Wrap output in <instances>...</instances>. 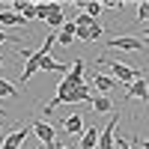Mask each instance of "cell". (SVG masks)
Returning <instances> with one entry per match:
<instances>
[{"label": "cell", "instance_id": "cell-1", "mask_svg": "<svg viewBox=\"0 0 149 149\" xmlns=\"http://www.w3.org/2000/svg\"><path fill=\"white\" fill-rule=\"evenodd\" d=\"M102 66H107L110 72H113V78H119L122 84H134L137 78H143V72L140 69H131V66H125V63H116V60H102Z\"/></svg>", "mask_w": 149, "mask_h": 149}, {"label": "cell", "instance_id": "cell-2", "mask_svg": "<svg viewBox=\"0 0 149 149\" xmlns=\"http://www.w3.org/2000/svg\"><path fill=\"white\" fill-rule=\"evenodd\" d=\"M116 125H119V113L110 116V122L102 128V134H98V149H116Z\"/></svg>", "mask_w": 149, "mask_h": 149}, {"label": "cell", "instance_id": "cell-3", "mask_svg": "<svg viewBox=\"0 0 149 149\" xmlns=\"http://www.w3.org/2000/svg\"><path fill=\"white\" fill-rule=\"evenodd\" d=\"M30 131H33V134H36V137H39V140H42L48 149H57V146H54V137H57V131H54V125H48L45 119H36L33 125H30Z\"/></svg>", "mask_w": 149, "mask_h": 149}, {"label": "cell", "instance_id": "cell-4", "mask_svg": "<svg viewBox=\"0 0 149 149\" xmlns=\"http://www.w3.org/2000/svg\"><path fill=\"white\" fill-rule=\"evenodd\" d=\"M107 45L119 48V51H143V39H137V36H113Z\"/></svg>", "mask_w": 149, "mask_h": 149}, {"label": "cell", "instance_id": "cell-5", "mask_svg": "<svg viewBox=\"0 0 149 149\" xmlns=\"http://www.w3.org/2000/svg\"><path fill=\"white\" fill-rule=\"evenodd\" d=\"M27 134H30V125H21V128H15V131H9L6 137H3V146H15V149H21V143L27 140Z\"/></svg>", "mask_w": 149, "mask_h": 149}, {"label": "cell", "instance_id": "cell-6", "mask_svg": "<svg viewBox=\"0 0 149 149\" xmlns=\"http://www.w3.org/2000/svg\"><path fill=\"white\" fill-rule=\"evenodd\" d=\"M125 98H140V102H146V104H149V90H146V81H143V78H137V81L128 86Z\"/></svg>", "mask_w": 149, "mask_h": 149}, {"label": "cell", "instance_id": "cell-7", "mask_svg": "<svg viewBox=\"0 0 149 149\" xmlns=\"http://www.w3.org/2000/svg\"><path fill=\"white\" fill-rule=\"evenodd\" d=\"M24 21L18 12H12V9H0V27H24Z\"/></svg>", "mask_w": 149, "mask_h": 149}, {"label": "cell", "instance_id": "cell-8", "mask_svg": "<svg viewBox=\"0 0 149 149\" xmlns=\"http://www.w3.org/2000/svg\"><path fill=\"white\" fill-rule=\"evenodd\" d=\"M98 134H102V128H84V134H81V143H78V149H95V143H98Z\"/></svg>", "mask_w": 149, "mask_h": 149}, {"label": "cell", "instance_id": "cell-9", "mask_svg": "<svg viewBox=\"0 0 149 149\" xmlns=\"http://www.w3.org/2000/svg\"><path fill=\"white\" fill-rule=\"evenodd\" d=\"M51 27H63L66 24V18H63V6L60 3H48V18H45Z\"/></svg>", "mask_w": 149, "mask_h": 149}, {"label": "cell", "instance_id": "cell-10", "mask_svg": "<svg viewBox=\"0 0 149 149\" xmlns=\"http://www.w3.org/2000/svg\"><path fill=\"white\" fill-rule=\"evenodd\" d=\"M74 36H78V27H74V21H66L63 27H60V33H57V42H60V45H72Z\"/></svg>", "mask_w": 149, "mask_h": 149}, {"label": "cell", "instance_id": "cell-11", "mask_svg": "<svg viewBox=\"0 0 149 149\" xmlns=\"http://www.w3.org/2000/svg\"><path fill=\"white\" fill-rule=\"evenodd\" d=\"M84 69H86V63H84V60H74L66 78H69V81H72L74 86H84Z\"/></svg>", "mask_w": 149, "mask_h": 149}, {"label": "cell", "instance_id": "cell-12", "mask_svg": "<svg viewBox=\"0 0 149 149\" xmlns=\"http://www.w3.org/2000/svg\"><path fill=\"white\" fill-rule=\"evenodd\" d=\"M63 128L69 134H84V119L78 113H72V116H63Z\"/></svg>", "mask_w": 149, "mask_h": 149}, {"label": "cell", "instance_id": "cell-13", "mask_svg": "<svg viewBox=\"0 0 149 149\" xmlns=\"http://www.w3.org/2000/svg\"><path fill=\"white\" fill-rule=\"evenodd\" d=\"M93 110L95 113H110L113 110V102H110V95H93Z\"/></svg>", "mask_w": 149, "mask_h": 149}, {"label": "cell", "instance_id": "cell-14", "mask_svg": "<svg viewBox=\"0 0 149 149\" xmlns=\"http://www.w3.org/2000/svg\"><path fill=\"white\" fill-rule=\"evenodd\" d=\"M93 86H98V90H102V95H107L110 90H116V81L107 78V74H95V78H93Z\"/></svg>", "mask_w": 149, "mask_h": 149}, {"label": "cell", "instance_id": "cell-15", "mask_svg": "<svg viewBox=\"0 0 149 149\" xmlns=\"http://www.w3.org/2000/svg\"><path fill=\"white\" fill-rule=\"evenodd\" d=\"M84 12H86V15H90V18H98V15H102V3H98V0H84V3H78Z\"/></svg>", "mask_w": 149, "mask_h": 149}, {"label": "cell", "instance_id": "cell-16", "mask_svg": "<svg viewBox=\"0 0 149 149\" xmlns=\"http://www.w3.org/2000/svg\"><path fill=\"white\" fill-rule=\"evenodd\" d=\"M0 98H18V90L9 81H3V78H0Z\"/></svg>", "mask_w": 149, "mask_h": 149}, {"label": "cell", "instance_id": "cell-17", "mask_svg": "<svg viewBox=\"0 0 149 149\" xmlns=\"http://www.w3.org/2000/svg\"><path fill=\"white\" fill-rule=\"evenodd\" d=\"M137 18H140V24H143V21H149V0L137 6Z\"/></svg>", "mask_w": 149, "mask_h": 149}, {"label": "cell", "instance_id": "cell-18", "mask_svg": "<svg viewBox=\"0 0 149 149\" xmlns=\"http://www.w3.org/2000/svg\"><path fill=\"white\" fill-rule=\"evenodd\" d=\"M134 143L143 146V149H149V137H137V134H134Z\"/></svg>", "mask_w": 149, "mask_h": 149}, {"label": "cell", "instance_id": "cell-19", "mask_svg": "<svg viewBox=\"0 0 149 149\" xmlns=\"http://www.w3.org/2000/svg\"><path fill=\"white\" fill-rule=\"evenodd\" d=\"M116 146H119V149H131V146H128V140H125V137H116Z\"/></svg>", "mask_w": 149, "mask_h": 149}, {"label": "cell", "instance_id": "cell-20", "mask_svg": "<svg viewBox=\"0 0 149 149\" xmlns=\"http://www.w3.org/2000/svg\"><path fill=\"white\" fill-rule=\"evenodd\" d=\"M6 42H18V39H9V36H6L3 30H0V45H6Z\"/></svg>", "mask_w": 149, "mask_h": 149}, {"label": "cell", "instance_id": "cell-21", "mask_svg": "<svg viewBox=\"0 0 149 149\" xmlns=\"http://www.w3.org/2000/svg\"><path fill=\"white\" fill-rule=\"evenodd\" d=\"M143 45H149V27H146V33H143Z\"/></svg>", "mask_w": 149, "mask_h": 149}, {"label": "cell", "instance_id": "cell-22", "mask_svg": "<svg viewBox=\"0 0 149 149\" xmlns=\"http://www.w3.org/2000/svg\"><path fill=\"white\" fill-rule=\"evenodd\" d=\"M0 119H6V110H0Z\"/></svg>", "mask_w": 149, "mask_h": 149}, {"label": "cell", "instance_id": "cell-23", "mask_svg": "<svg viewBox=\"0 0 149 149\" xmlns=\"http://www.w3.org/2000/svg\"><path fill=\"white\" fill-rule=\"evenodd\" d=\"M0 149H15V146H3V143H0Z\"/></svg>", "mask_w": 149, "mask_h": 149}, {"label": "cell", "instance_id": "cell-24", "mask_svg": "<svg viewBox=\"0 0 149 149\" xmlns=\"http://www.w3.org/2000/svg\"><path fill=\"white\" fill-rule=\"evenodd\" d=\"M57 149H69V146H57Z\"/></svg>", "mask_w": 149, "mask_h": 149}, {"label": "cell", "instance_id": "cell-25", "mask_svg": "<svg viewBox=\"0 0 149 149\" xmlns=\"http://www.w3.org/2000/svg\"><path fill=\"white\" fill-rule=\"evenodd\" d=\"M0 69H3V60H0Z\"/></svg>", "mask_w": 149, "mask_h": 149}, {"label": "cell", "instance_id": "cell-26", "mask_svg": "<svg viewBox=\"0 0 149 149\" xmlns=\"http://www.w3.org/2000/svg\"><path fill=\"white\" fill-rule=\"evenodd\" d=\"M39 149H45V146H39Z\"/></svg>", "mask_w": 149, "mask_h": 149}, {"label": "cell", "instance_id": "cell-27", "mask_svg": "<svg viewBox=\"0 0 149 149\" xmlns=\"http://www.w3.org/2000/svg\"><path fill=\"white\" fill-rule=\"evenodd\" d=\"M0 122H3V119H0Z\"/></svg>", "mask_w": 149, "mask_h": 149}]
</instances>
